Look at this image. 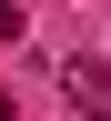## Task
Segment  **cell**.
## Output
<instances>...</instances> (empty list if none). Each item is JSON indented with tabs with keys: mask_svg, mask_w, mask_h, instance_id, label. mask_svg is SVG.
Here are the masks:
<instances>
[{
	"mask_svg": "<svg viewBox=\"0 0 111 121\" xmlns=\"http://www.w3.org/2000/svg\"><path fill=\"white\" fill-rule=\"evenodd\" d=\"M61 101H71V111H111V71L91 51H71V60H61Z\"/></svg>",
	"mask_w": 111,
	"mask_h": 121,
	"instance_id": "1",
	"label": "cell"
},
{
	"mask_svg": "<svg viewBox=\"0 0 111 121\" xmlns=\"http://www.w3.org/2000/svg\"><path fill=\"white\" fill-rule=\"evenodd\" d=\"M0 40H20V0H0Z\"/></svg>",
	"mask_w": 111,
	"mask_h": 121,
	"instance_id": "2",
	"label": "cell"
}]
</instances>
